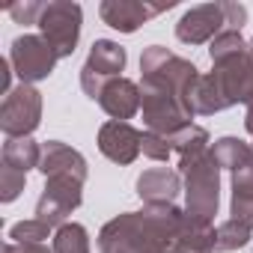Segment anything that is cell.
<instances>
[{
    "mask_svg": "<svg viewBox=\"0 0 253 253\" xmlns=\"http://www.w3.org/2000/svg\"><path fill=\"white\" fill-rule=\"evenodd\" d=\"M185 211L173 203L146 206L143 211H125L107 220L98 232L101 253H179V229Z\"/></svg>",
    "mask_w": 253,
    "mask_h": 253,
    "instance_id": "cell-1",
    "label": "cell"
},
{
    "mask_svg": "<svg viewBox=\"0 0 253 253\" xmlns=\"http://www.w3.org/2000/svg\"><path fill=\"white\" fill-rule=\"evenodd\" d=\"M179 173L185 179V211L200 220H214L220 203V164L211 149L179 158Z\"/></svg>",
    "mask_w": 253,
    "mask_h": 253,
    "instance_id": "cell-2",
    "label": "cell"
},
{
    "mask_svg": "<svg viewBox=\"0 0 253 253\" xmlns=\"http://www.w3.org/2000/svg\"><path fill=\"white\" fill-rule=\"evenodd\" d=\"M81 21H84V12L78 3H72V0H51V3L42 6L36 27L42 30V39L54 48V54L63 60V57H72L78 48Z\"/></svg>",
    "mask_w": 253,
    "mask_h": 253,
    "instance_id": "cell-3",
    "label": "cell"
},
{
    "mask_svg": "<svg viewBox=\"0 0 253 253\" xmlns=\"http://www.w3.org/2000/svg\"><path fill=\"white\" fill-rule=\"evenodd\" d=\"M42 122V92L30 84L12 86L0 104V128L6 137H30Z\"/></svg>",
    "mask_w": 253,
    "mask_h": 253,
    "instance_id": "cell-4",
    "label": "cell"
},
{
    "mask_svg": "<svg viewBox=\"0 0 253 253\" xmlns=\"http://www.w3.org/2000/svg\"><path fill=\"white\" fill-rule=\"evenodd\" d=\"M125 48L110 42V39H95L92 48H89V57L81 69V89L98 101L104 84H110L113 78H122L119 72L125 69Z\"/></svg>",
    "mask_w": 253,
    "mask_h": 253,
    "instance_id": "cell-5",
    "label": "cell"
},
{
    "mask_svg": "<svg viewBox=\"0 0 253 253\" xmlns=\"http://www.w3.org/2000/svg\"><path fill=\"white\" fill-rule=\"evenodd\" d=\"M84 203V182L75 176H48L45 191L36 203V217L48 226H63L66 217Z\"/></svg>",
    "mask_w": 253,
    "mask_h": 253,
    "instance_id": "cell-6",
    "label": "cell"
},
{
    "mask_svg": "<svg viewBox=\"0 0 253 253\" xmlns=\"http://www.w3.org/2000/svg\"><path fill=\"white\" fill-rule=\"evenodd\" d=\"M57 54L54 48L42 39V36H33V33H24L12 42L9 48V63L15 69V75L21 78V84H36V81H45L54 66H57Z\"/></svg>",
    "mask_w": 253,
    "mask_h": 253,
    "instance_id": "cell-7",
    "label": "cell"
},
{
    "mask_svg": "<svg viewBox=\"0 0 253 253\" xmlns=\"http://www.w3.org/2000/svg\"><path fill=\"white\" fill-rule=\"evenodd\" d=\"M226 30V12H223V3H203V6H194L188 9L179 24H176V39L185 42V45H203V42H211L217 33Z\"/></svg>",
    "mask_w": 253,
    "mask_h": 253,
    "instance_id": "cell-8",
    "label": "cell"
},
{
    "mask_svg": "<svg viewBox=\"0 0 253 253\" xmlns=\"http://www.w3.org/2000/svg\"><path fill=\"white\" fill-rule=\"evenodd\" d=\"M98 149L104 158H110L113 164H131L140 152H143V134L128 122H104L98 128Z\"/></svg>",
    "mask_w": 253,
    "mask_h": 253,
    "instance_id": "cell-9",
    "label": "cell"
},
{
    "mask_svg": "<svg viewBox=\"0 0 253 253\" xmlns=\"http://www.w3.org/2000/svg\"><path fill=\"white\" fill-rule=\"evenodd\" d=\"M173 6L170 3H161V6H152V3H140V0H104V3L98 6V15L107 27L119 30V33H134L140 24H146L152 15L164 12Z\"/></svg>",
    "mask_w": 253,
    "mask_h": 253,
    "instance_id": "cell-10",
    "label": "cell"
},
{
    "mask_svg": "<svg viewBox=\"0 0 253 253\" xmlns=\"http://www.w3.org/2000/svg\"><path fill=\"white\" fill-rule=\"evenodd\" d=\"M98 104H101V110H104L110 119L125 122V119H131V116L140 110L143 92H140V86H137L134 81H128V78H113L110 84H104V89H101V95H98Z\"/></svg>",
    "mask_w": 253,
    "mask_h": 253,
    "instance_id": "cell-11",
    "label": "cell"
},
{
    "mask_svg": "<svg viewBox=\"0 0 253 253\" xmlns=\"http://www.w3.org/2000/svg\"><path fill=\"white\" fill-rule=\"evenodd\" d=\"M39 170L42 176H75L81 182H86V158L72 149L69 143H60V140H48L42 146V161H39Z\"/></svg>",
    "mask_w": 253,
    "mask_h": 253,
    "instance_id": "cell-12",
    "label": "cell"
},
{
    "mask_svg": "<svg viewBox=\"0 0 253 253\" xmlns=\"http://www.w3.org/2000/svg\"><path fill=\"white\" fill-rule=\"evenodd\" d=\"M137 197L146 206H158V203H173L182 191V173L170 170V167H152L143 170L137 176Z\"/></svg>",
    "mask_w": 253,
    "mask_h": 253,
    "instance_id": "cell-13",
    "label": "cell"
},
{
    "mask_svg": "<svg viewBox=\"0 0 253 253\" xmlns=\"http://www.w3.org/2000/svg\"><path fill=\"white\" fill-rule=\"evenodd\" d=\"M214 235H217V229L211 226V220H200V217H191L185 211L176 247H179V253H211L214 250Z\"/></svg>",
    "mask_w": 253,
    "mask_h": 253,
    "instance_id": "cell-14",
    "label": "cell"
},
{
    "mask_svg": "<svg viewBox=\"0 0 253 253\" xmlns=\"http://www.w3.org/2000/svg\"><path fill=\"white\" fill-rule=\"evenodd\" d=\"M39 161H42V146L30 137H6L3 143V164L6 167H15L21 173L27 170H39Z\"/></svg>",
    "mask_w": 253,
    "mask_h": 253,
    "instance_id": "cell-15",
    "label": "cell"
},
{
    "mask_svg": "<svg viewBox=\"0 0 253 253\" xmlns=\"http://www.w3.org/2000/svg\"><path fill=\"white\" fill-rule=\"evenodd\" d=\"M211 155L217 158L220 170L235 173V170H238L250 155H253V146H250V143H244V140H238V137H220V140L211 146Z\"/></svg>",
    "mask_w": 253,
    "mask_h": 253,
    "instance_id": "cell-16",
    "label": "cell"
},
{
    "mask_svg": "<svg viewBox=\"0 0 253 253\" xmlns=\"http://www.w3.org/2000/svg\"><path fill=\"white\" fill-rule=\"evenodd\" d=\"M54 253H89V235L81 223H63L54 232Z\"/></svg>",
    "mask_w": 253,
    "mask_h": 253,
    "instance_id": "cell-17",
    "label": "cell"
},
{
    "mask_svg": "<svg viewBox=\"0 0 253 253\" xmlns=\"http://www.w3.org/2000/svg\"><path fill=\"white\" fill-rule=\"evenodd\" d=\"M173 143V152H179V158H188V155H200L209 149V131L203 128V125H188V128H182L179 134L170 137Z\"/></svg>",
    "mask_w": 253,
    "mask_h": 253,
    "instance_id": "cell-18",
    "label": "cell"
},
{
    "mask_svg": "<svg viewBox=\"0 0 253 253\" xmlns=\"http://www.w3.org/2000/svg\"><path fill=\"white\" fill-rule=\"evenodd\" d=\"M250 244V229L244 226V223H238V220H223L220 226H217V235H214V250H220V253H229V250H241V247H247Z\"/></svg>",
    "mask_w": 253,
    "mask_h": 253,
    "instance_id": "cell-19",
    "label": "cell"
},
{
    "mask_svg": "<svg viewBox=\"0 0 253 253\" xmlns=\"http://www.w3.org/2000/svg\"><path fill=\"white\" fill-rule=\"evenodd\" d=\"M247 51V42L241 39V30H223L211 39V48H209V57L211 63H220V60H229V57H238Z\"/></svg>",
    "mask_w": 253,
    "mask_h": 253,
    "instance_id": "cell-20",
    "label": "cell"
},
{
    "mask_svg": "<svg viewBox=\"0 0 253 253\" xmlns=\"http://www.w3.org/2000/svg\"><path fill=\"white\" fill-rule=\"evenodd\" d=\"M48 235H51V226H48L45 220H39V217H33V220H18V223L9 226V238H12L15 244H42Z\"/></svg>",
    "mask_w": 253,
    "mask_h": 253,
    "instance_id": "cell-21",
    "label": "cell"
},
{
    "mask_svg": "<svg viewBox=\"0 0 253 253\" xmlns=\"http://www.w3.org/2000/svg\"><path fill=\"white\" fill-rule=\"evenodd\" d=\"M24 185H27V173H21V170H15V167H0V200L3 203H12V200H18V194L24 191Z\"/></svg>",
    "mask_w": 253,
    "mask_h": 253,
    "instance_id": "cell-22",
    "label": "cell"
},
{
    "mask_svg": "<svg viewBox=\"0 0 253 253\" xmlns=\"http://www.w3.org/2000/svg\"><path fill=\"white\" fill-rule=\"evenodd\" d=\"M143 155H149L152 161H167L173 155V143L164 134L155 131H143Z\"/></svg>",
    "mask_w": 253,
    "mask_h": 253,
    "instance_id": "cell-23",
    "label": "cell"
},
{
    "mask_svg": "<svg viewBox=\"0 0 253 253\" xmlns=\"http://www.w3.org/2000/svg\"><path fill=\"white\" fill-rule=\"evenodd\" d=\"M232 197H253V155L232 173Z\"/></svg>",
    "mask_w": 253,
    "mask_h": 253,
    "instance_id": "cell-24",
    "label": "cell"
},
{
    "mask_svg": "<svg viewBox=\"0 0 253 253\" xmlns=\"http://www.w3.org/2000/svg\"><path fill=\"white\" fill-rule=\"evenodd\" d=\"M42 6H45V3H36V0H24V3H12V6H9V15H12L18 24H39Z\"/></svg>",
    "mask_w": 253,
    "mask_h": 253,
    "instance_id": "cell-25",
    "label": "cell"
},
{
    "mask_svg": "<svg viewBox=\"0 0 253 253\" xmlns=\"http://www.w3.org/2000/svg\"><path fill=\"white\" fill-rule=\"evenodd\" d=\"M229 214H232V220H238L247 229H253V197H232Z\"/></svg>",
    "mask_w": 253,
    "mask_h": 253,
    "instance_id": "cell-26",
    "label": "cell"
},
{
    "mask_svg": "<svg viewBox=\"0 0 253 253\" xmlns=\"http://www.w3.org/2000/svg\"><path fill=\"white\" fill-rule=\"evenodd\" d=\"M223 12H226V30H241L244 27L247 9L241 3H223Z\"/></svg>",
    "mask_w": 253,
    "mask_h": 253,
    "instance_id": "cell-27",
    "label": "cell"
},
{
    "mask_svg": "<svg viewBox=\"0 0 253 253\" xmlns=\"http://www.w3.org/2000/svg\"><path fill=\"white\" fill-rule=\"evenodd\" d=\"M3 253H54V247H45V244H15V241H9L3 247Z\"/></svg>",
    "mask_w": 253,
    "mask_h": 253,
    "instance_id": "cell-28",
    "label": "cell"
},
{
    "mask_svg": "<svg viewBox=\"0 0 253 253\" xmlns=\"http://www.w3.org/2000/svg\"><path fill=\"white\" fill-rule=\"evenodd\" d=\"M244 128H247V134L253 137V107H247V113H244Z\"/></svg>",
    "mask_w": 253,
    "mask_h": 253,
    "instance_id": "cell-29",
    "label": "cell"
},
{
    "mask_svg": "<svg viewBox=\"0 0 253 253\" xmlns=\"http://www.w3.org/2000/svg\"><path fill=\"white\" fill-rule=\"evenodd\" d=\"M247 57H250V60H253V39H250V42H247Z\"/></svg>",
    "mask_w": 253,
    "mask_h": 253,
    "instance_id": "cell-30",
    "label": "cell"
}]
</instances>
